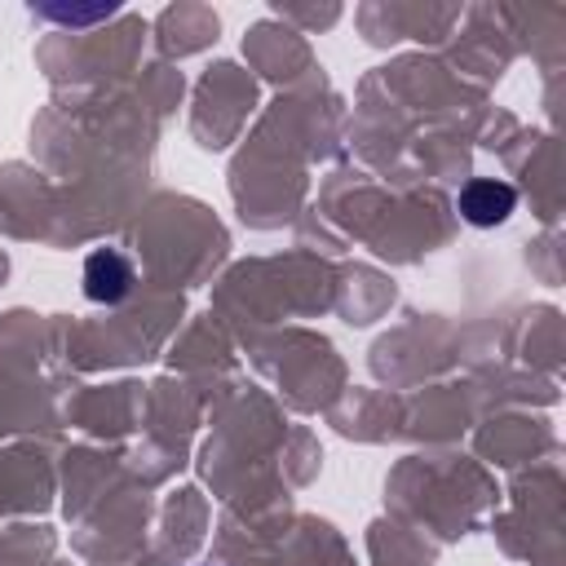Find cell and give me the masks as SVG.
<instances>
[{"label":"cell","instance_id":"1","mask_svg":"<svg viewBox=\"0 0 566 566\" xmlns=\"http://www.w3.org/2000/svg\"><path fill=\"white\" fill-rule=\"evenodd\" d=\"M84 292L88 301H102V305H115L133 292V261L115 248H102L84 261Z\"/></svg>","mask_w":566,"mask_h":566},{"label":"cell","instance_id":"2","mask_svg":"<svg viewBox=\"0 0 566 566\" xmlns=\"http://www.w3.org/2000/svg\"><path fill=\"white\" fill-rule=\"evenodd\" d=\"M513 203H517V190L509 186V181H491V177H478V181H469L464 190H460V212H464V221L469 226H500L509 212H513Z\"/></svg>","mask_w":566,"mask_h":566},{"label":"cell","instance_id":"3","mask_svg":"<svg viewBox=\"0 0 566 566\" xmlns=\"http://www.w3.org/2000/svg\"><path fill=\"white\" fill-rule=\"evenodd\" d=\"M40 18H57V22H71V27H84V22H97V18H111L115 4H97V9H35Z\"/></svg>","mask_w":566,"mask_h":566}]
</instances>
